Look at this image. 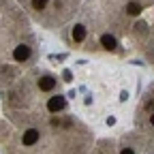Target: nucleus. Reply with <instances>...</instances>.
I'll return each instance as SVG.
<instances>
[{"instance_id": "nucleus-1", "label": "nucleus", "mask_w": 154, "mask_h": 154, "mask_svg": "<svg viewBox=\"0 0 154 154\" xmlns=\"http://www.w3.org/2000/svg\"><path fill=\"white\" fill-rule=\"evenodd\" d=\"M64 105H66V101H64V96H62V94H60V96H51V99L47 101V109L54 111V113H56V111H62Z\"/></svg>"}, {"instance_id": "nucleus-2", "label": "nucleus", "mask_w": 154, "mask_h": 154, "mask_svg": "<svg viewBox=\"0 0 154 154\" xmlns=\"http://www.w3.org/2000/svg\"><path fill=\"white\" fill-rule=\"evenodd\" d=\"M13 58H15L17 62L28 60V58H30V47H28V45H17V47L13 49Z\"/></svg>"}, {"instance_id": "nucleus-3", "label": "nucleus", "mask_w": 154, "mask_h": 154, "mask_svg": "<svg viewBox=\"0 0 154 154\" xmlns=\"http://www.w3.org/2000/svg\"><path fill=\"white\" fill-rule=\"evenodd\" d=\"M26 146H32V143H36L38 141V131H34V128H28L26 133H24V139H22Z\"/></svg>"}, {"instance_id": "nucleus-4", "label": "nucleus", "mask_w": 154, "mask_h": 154, "mask_svg": "<svg viewBox=\"0 0 154 154\" xmlns=\"http://www.w3.org/2000/svg\"><path fill=\"white\" fill-rule=\"evenodd\" d=\"M101 45H103L105 49H109V51H113L116 47H118V43H116V38H113L111 34H103V36H101Z\"/></svg>"}, {"instance_id": "nucleus-5", "label": "nucleus", "mask_w": 154, "mask_h": 154, "mask_svg": "<svg viewBox=\"0 0 154 154\" xmlns=\"http://www.w3.org/2000/svg\"><path fill=\"white\" fill-rule=\"evenodd\" d=\"M56 86V79L51 75H45V77H41V79H38V88L41 90H51Z\"/></svg>"}, {"instance_id": "nucleus-6", "label": "nucleus", "mask_w": 154, "mask_h": 154, "mask_svg": "<svg viewBox=\"0 0 154 154\" xmlns=\"http://www.w3.org/2000/svg\"><path fill=\"white\" fill-rule=\"evenodd\" d=\"M84 38H86V28H84L82 24H77V26L73 28V41H75V43H82Z\"/></svg>"}, {"instance_id": "nucleus-7", "label": "nucleus", "mask_w": 154, "mask_h": 154, "mask_svg": "<svg viewBox=\"0 0 154 154\" xmlns=\"http://www.w3.org/2000/svg\"><path fill=\"white\" fill-rule=\"evenodd\" d=\"M126 13H128V15H139V13H141V7H139L137 2H128Z\"/></svg>"}, {"instance_id": "nucleus-8", "label": "nucleus", "mask_w": 154, "mask_h": 154, "mask_svg": "<svg viewBox=\"0 0 154 154\" xmlns=\"http://www.w3.org/2000/svg\"><path fill=\"white\" fill-rule=\"evenodd\" d=\"M47 2H49V0H32V7L41 11V9H45V5H47Z\"/></svg>"}, {"instance_id": "nucleus-9", "label": "nucleus", "mask_w": 154, "mask_h": 154, "mask_svg": "<svg viewBox=\"0 0 154 154\" xmlns=\"http://www.w3.org/2000/svg\"><path fill=\"white\" fill-rule=\"evenodd\" d=\"M64 82H73V73L71 71H64Z\"/></svg>"}, {"instance_id": "nucleus-10", "label": "nucleus", "mask_w": 154, "mask_h": 154, "mask_svg": "<svg viewBox=\"0 0 154 154\" xmlns=\"http://www.w3.org/2000/svg\"><path fill=\"white\" fill-rule=\"evenodd\" d=\"M126 99H128V92H126V90L120 92V101H126Z\"/></svg>"}, {"instance_id": "nucleus-11", "label": "nucleus", "mask_w": 154, "mask_h": 154, "mask_svg": "<svg viewBox=\"0 0 154 154\" xmlns=\"http://www.w3.org/2000/svg\"><path fill=\"white\" fill-rule=\"evenodd\" d=\"M122 154H135V152H133L131 148H124V150H122Z\"/></svg>"}, {"instance_id": "nucleus-12", "label": "nucleus", "mask_w": 154, "mask_h": 154, "mask_svg": "<svg viewBox=\"0 0 154 154\" xmlns=\"http://www.w3.org/2000/svg\"><path fill=\"white\" fill-rule=\"evenodd\" d=\"M150 122H152V126H154V113H152V118H150Z\"/></svg>"}]
</instances>
